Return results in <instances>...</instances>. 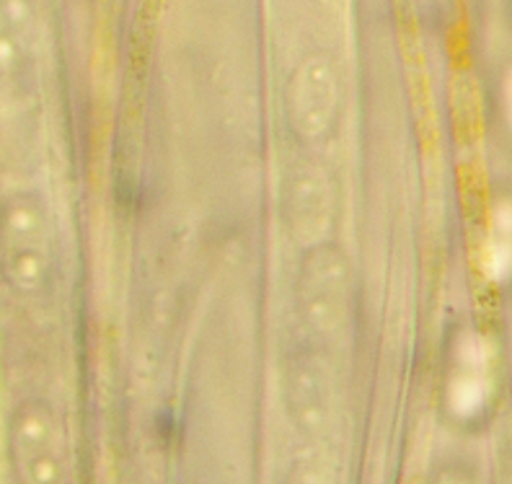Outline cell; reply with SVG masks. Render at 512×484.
Listing matches in <instances>:
<instances>
[{
  "instance_id": "4",
  "label": "cell",
  "mask_w": 512,
  "mask_h": 484,
  "mask_svg": "<svg viewBox=\"0 0 512 484\" xmlns=\"http://www.w3.org/2000/svg\"><path fill=\"white\" fill-rule=\"evenodd\" d=\"M282 220L300 244H316L329 231L334 213V192L329 176L313 161H295L282 179Z\"/></svg>"
},
{
  "instance_id": "6",
  "label": "cell",
  "mask_w": 512,
  "mask_h": 484,
  "mask_svg": "<svg viewBox=\"0 0 512 484\" xmlns=\"http://www.w3.org/2000/svg\"><path fill=\"white\" fill-rule=\"evenodd\" d=\"M334 107H337V94L329 68H324L319 60L306 63V68L295 73L290 83L288 122L293 132L303 140H321L331 130Z\"/></svg>"
},
{
  "instance_id": "1",
  "label": "cell",
  "mask_w": 512,
  "mask_h": 484,
  "mask_svg": "<svg viewBox=\"0 0 512 484\" xmlns=\"http://www.w3.org/2000/svg\"><path fill=\"white\" fill-rule=\"evenodd\" d=\"M300 321L319 340H337L352 314V270L342 246L316 241L303 252L295 277Z\"/></svg>"
},
{
  "instance_id": "2",
  "label": "cell",
  "mask_w": 512,
  "mask_h": 484,
  "mask_svg": "<svg viewBox=\"0 0 512 484\" xmlns=\"http://www.w3.org/2000/svg\"><path fill=\"white\" fill-rule=\"evenodd\" d=\"M55 264L50 210L32 189L3 205V275L21 293H42Z\"/></svg>"
},
{
  "instance_id": "5",
  "label": "cell",
  "mask_w": 512,
  "mask_h": 484,
  "mask_svg": "<svg viewBox=\"0 0 512 484\" xmlns=\"http://www.w3.org/2000/svg\"><path fill=\"white\" fill-rule=\"evenodd\" d=\"M285 394L295 425L308 435H321L329 428L331 389L324 365L316 360L311 345L300 342L285 360Z\"/></svg>"
},
{
  "instance_id": "3",
  "label": "cell",
  "mask_w": 512,
  "mask_h": 484,
  "mask_svg": "<svg viewBox=\"0 0 512 484\" xmlns=\"http://www.w3.org/2000/svg\"><path fill=\"white\" fill-rule=\"evenodd\" d=\"M8 451L21 482H63L65 433L50 402L26 399L8 422Z\"/></svg>"
}]
</instances>
